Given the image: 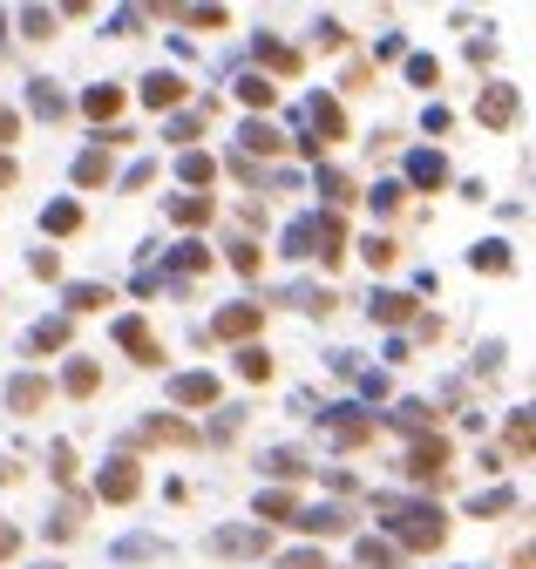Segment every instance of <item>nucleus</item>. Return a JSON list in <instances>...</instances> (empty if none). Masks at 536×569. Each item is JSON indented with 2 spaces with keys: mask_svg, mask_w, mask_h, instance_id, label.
Returning a JSON list of instances; mask_svg holds the SVG:
<instances>
[{
  "mask_svg": "<svg viewBox=\"0 0 536 569\" xmlns=\"http://www.w3.org/2000/svg\"><path fill=\"white\" fill-rule=\"evenodd\" d=\"M388 528L407 543V549H435L442 543V509H428V502H388Z\"/></svg>",
  "mask_w": 536,
  "mask_h": 569,
  "instance_id": "obj_1",
  "label": "nucleus"
},
{
  "mask_svg": "<svg viewBox=\"0 0 536 569\" xmlns=\"http://www.w3.org/2000/svg\"><path fill=\"white\" fill-rule=\"evenodd\" d=\"M136 488H143V475L130 468V455H116V461H109V468H102V481H96V495H102V502H136Z\"/></svg>",
  "mask_w": 536,
  "mask_h": 569,
  "instance_id": "obj_2",
  "label": "nucleus"
},
{
  "mask_svg": "<svg viewBox=\"0 0 536 569\" xmlns=\"http://www.w3.org/2000/svg\"><path fill=\"white\" fill-rule=\"evenodd\" d=\"M8 406H14V414H42V406H48V380L42 373H14L8 380Z\"/></svg>",
  "mask_w": 536,
  "mask_h": 569,
  "instance_id": "obj_3",
  "label": "nucleus"
},
{
  "mask_svg": "<svg viewBox=\"0 0 536 569\" xmlns=\"http://www.w3.org/2000/svg\"><path fill=\"white\" fill-rule=\"evenodd\" d=\"M116 346L136 353V366H164V353H157V339H149L143 319H123V325H116Z\"/></svg>",
  "mask_w": 536,
  "mask_h": 569,
  "instance_id": "obj_4",
  "label": "nucleus"
},
{
  "mask_svg": "<svg viewBox=\"0 0 536 569\" xmlns=\"http://www.w3.org/2000/svg\"><path fill=\"white\" fill-rule=\"evenodd\" d=\"M170 400H177V406H211V400H217V380H211V373H177V380H170Z\"/></svg>",
  "mask_w": 536,
  "mask_h": 569,
  "instance_id": "obj_5",
  "label": "nucleus"
},
{
  "mask_svg": "<svg viewBox=\"0 0 536 569\" xmlns=\"http://www.w3.org/2000/svg\"><path fill=\"white\" fill-rule=\"evenodd\" d=\"M183 440H198L183 421H143L136 427V447H183Z\"/></svg>",
  "mask_w": 536,
  "mask_h": 569,
  "instance_id": "obj_6",
  "label": "nucleus"
},
{
  "mask_svg": "<svg viewBox=\"0 0 536 569\" xmlns=\"http://www.w3.org/2000/svg\"><path fill=\"white\" fill-rule=\"evenodd\" d=\"M82 115H89V122H116V115H123V89H116V81L89 89V96H82Z\"/></svg>",
  "mask_w": 536,
  "mask_h": 569,
  "instance_id": "obj_7",
  "label": "nucleus"
},
{
  "mask_svg": "<svg viewBox=\"0 0 536 569\" xmlns=\"http://www.w3.org/2000/svg\"><path fill=\"white\" fill-rule=\"evenodd\" d=\"M143 102H149V109H177V102H183V81H177L170 68H157V75L143 81Z\"/></svg>",
  "mask_w": 536,
  "mask_h": 569,
  "instance_id": "obj_8",
  "label": "nucleus"
},
{
  "mask_svg": "<svg viewBox=\"0 0 536 569\" xmlns=\"http://www.w3.org/2000/svg\"><path fill=\"white\" fill-rule=\"evenodd\" d=\"M258 333V305H224L217 312V339H252Z\"/></svg>",
  "mask_w": 536,
  "mask_h": 569,
  "instance_id": "obj_9",
  "label": "nucleus"
},
{
  "mask_svg": "<svg viewBox=\"0 0 536 569\" xmlns=\"http://www.w3.org/2000/svg\"><path fill=\"white\" fill-rule=\"evenodd\" d=\"M82 522H89V495H82V502L68 495V502H62V509L48 515V536H55V543H68V536H75V528H82Z\"/></svg>",
  "mask_w": 536,
  "mask_h": 569,
  "instance_id": "obj_10",
  "label": "nucleus"
},
{
  "mask_svg": "<svg viewBox=\"0 0 536 569\" xmlns=\"http://www.w3.org/2000/svg\"><path fill=\"white\" fill-rule=\"evenodd\" d=\"M75 183H82V190H96V183H109V149L96 143V149H82V156H75Z\"/></svg>",
  "mask_w": 536,
  "mask_h": 569,
  "instance_id": "obj_11",
  "label": "nucleus"
},
{
  "mask_svg": "<svg viewBox=\"0 0 536 569\" xmlns=\"http://www.w3.org/2000/svg\"><path fill=\"white\" fill-rule=\"evenodd\" d=\"M442 461H448V447L442 440H421L414 455H407V475H421V481H435L442 475Z\"/></svg>",
  "mask_w": 536,
  "mask_h": 569,
  "instance_id": "obj_12",
  "label": "nucleus"
},
{
  "mask_svg": "<svg viewBox=\"0 0 536 569\" xmlns=\"http://www.w3.org/2000/svg\"><path fill=\"white\" fill-rule=\"evenodd\" d=\"M217 549H224V556H258V549H265V528H224Z\"/></svg>",
  "mask_w": 536,
  "mask_h": 569,
  "instance_id": "obj_13",
  "label": "nucleus"
},
{
  "mask_svg": "<svg viewBox=\"0 0 536 569\" xmlns=\"http://www.w3.org/2000/svg\"><path fill=\"white\" fill-rule=\"evenodd\" d=\"M27 102H34V115H48V122H55V115L68 109V102H62V89H55V81H27Z\"/></svg>",
  "mask_w": 536,
  "mask_h": 569,
  "instance_id": "obj_14",
  "label": "nucleus"
},
{
  "mask_svg": "<svg viewBox=\"0 0 536 569\" xmlns=\"http://www.w3.org/2000/svg\"><path fill=\"white\" fill-rule=\"evenodd\" d=\"M42 224H48L55 237H68V231H82V203H48V211H42Z\"/></svg>",
  "mask_w": 536,
  "mask_h": 569,
  "instance_id": "obj_15",
  "label": "nucleus"
},
{
  "mask_svg": "<svg viewBox=\"0 0 536 569\" xmlns=\"http://www.w3.org/2000/svg\"><path fill=\"white\" fill-rule=\"evenodd\" d=\"M204 265H211V252H204V244H177V252H170V271H177V278H198Z\"/></svg>",
  "mask_w": 536,
  "mask_h": 569,
  "instance_id": "obj_16",
  "label": "nucleus"
},
{
  "mask_svg": "<svg viewBox=\"0 0 536 569\" xmlns=\"http://www.w3.org/2000/svg\"><path fill=\"white\" fill-rule=\"evenodd\" d=\"M62 339H68V319H42V325L27 333V353H55Z\"/></svg>",
  "mask_w": 536,
  "mask_h": 569,
  "instance_id": "obj_17",
  "label": "nucleus"
},
{
  "mask_svg": "<svg viewBox=\"0 0 536 569\" xmlns=\"http://www.w3.org/2000/svg\"><path fill=\"white\" fill-rule=\"evenodd\" d=\"M62 387H68V393H96V387H102V373H96V366H89V359H68V373H62Z\"/></svg>",
  "mask_w": 536,
  "mask_h": 569,
  "instance_id": "obj_18",
  "label": "nucleus"
},
{
  "mask_svg": "<svg viewBox=\"0 0 536 569\" xmlns=\"http://www.w3.org/2000/svg\"><path fill=\"white\" fill-rule=\"evenodd\" d=\"M292 528H305V536H333V528H347V515H339V509H313V515H299Z\"/></svg>",
  "mask_w": 536,
  "mask_h": 569,
  "instance_id": "obj_19",
  "label": "nucleus"
},
{
  "mask_svg": "<svg viewBox=\"0 0 536 569\" xmlns=\"http://www.w3.org/2000/svg\"><path fill=\"white\" fill-rule=\"evenodd\" d=\"M407 177H414V183H421V190H435V183H442V177H448V170H442V156H428V149H421V156H414V163H407Z\"/></svg>",
  "mask_w": 536,
  "mask_h": 569,
  "instance_id": "obj_20",
  "label": "nucleus"
},
{
  "mask_svg": "<svg viewBox=\"0 0 536 569\" xmlns=\"http://www.w3.org/2000/svg\"><path fill=\"white\" fill-rule=\"evenodd\" d=\"M170 217H177V224H211V197H177Z\"/></svg>",
  "mask_w": 536,
  "mask_h": 569,
  "instance_id": "obj_21",
  "label": "nucleus"
},
{
  "mask_svg": "<svg viewBox=\"0 0 536 569\" xmlns=\"http://www.w3.org/2000/svg\"><path fill=\"white\" fill-rule=\"evenodd\" d=\"M109 305V284H68V312H96Z\"/></svg>",
  "mask_w": 536,
  "mask_h": 569,
  "instance_id": "obj_22",
  "label": "nucleus"
},
{
  "mask_svg": "<svg viewBox=\"0 0 536 569\" xmlns=\"http://www.w3.org/2000/svg\"><path fill=\"white\" fill-rule=\"evenodd\" d=\"M510 115H516V96L510 89H489L482 96V122H510Z\"/></svg>",
  "mask_w": 536,
  "mask_h": 569,
  "instance_id": "obj_23",
  "label": "nucleus"
},
{
  "mask_svg": "<svg viewBox=\"0 0 536 569\" xmlns=\"http://www.w3.org/2000/svg\"><path fill=\"white\" fill-rule=\"evenodd\" d=\"M510 447H516V455H536V414H516L510 421Z\"/></svg>",
  "mask_w": 536,
  "mask_h": 569,
  "instance_id": "obj_24",
  "label": "nucleus"
},
{
  "mask_svg": "<svg viewBox=\"0 0 536 569\" xmlns=\"http://www.w3.org/2000/svg\"><path fill=\"white\" fill-rule=\"evenodd\" d=\"M258 62H272V68H286V75L299 68V55H292V48H279L272 34H258Z\"/></svg>",
  "mask_w": 536,
  "mask_h": 569,
  "instance_id": "obj_25",
  "label": "nucleus"
},
{
  "mask_svg": "<svg viewBox=\"0 0 536 569\" xmlns=\"http://www.w3.org/2000/svg\"><path fill=\"white\" fill-rule=\"evenodd\" d=\"M305 109H313V122H320V130H326V136H347V122H339V109H333L326 96H313V102H305Z\"/></svg>",
  "mask_w": 536,
  "mask_h": 569,
  "instance_id": "obj_26",
  "label": "nucleus"
},
{
  "mask_svg": "<svg viewBox=\"0 0 536 569\" xmlns=\"http://www.w3.org/2000/svg\"><path fill=\"white\" fill-rule=\"evenodd\" d=\"M238 143H245V149H258V156H272V149H286V143H279L272 130H265V122H245V136H238Z\"/></svg>",
  "mask_w": 536,
  "mask_h": 569,
  "instance_id": "obj_27",
  "label": "nucleus"
},
{
  "mask_svg": "<svg viewBox=\"0 0 536 569\" xmlns=\"http://www.w3.org/2000/svg\"><path fill=\"white\" fill-rule=\"evenodd\" d=\"M177 177H183V183H211V156H198V149H190V156L177 163Z\"/></svg>",
  "mask_w": 536,
  "mask_h": 569,
  "instance_id": "obj_28",
  "label": "nucleus"
},
{
  "mask_svg": "<svg viewBox=\"0 0 536 569\" xmlns=\"http://www.w3.org/2000/svg\"><path fill=\"white\" fill-rule=\"evenodd\" d=\"M373 312H380V319H394V325H401V319L414 312V299H401V292H380V299H373Z\"/></svg>",
  "mask_w": 536,
  "mask_h": 569,
  "instance_id": "obj_29",
  "label": "nucleus"
},
{
  "mask_svg": "<svg viewBox=\"0 0 536 569\" xmlns=\"http://www.w3.org/2000/svg\"><path fill=\"white\" fill-rule=\"evenodd\" d=\"M238 96H245L252 109H265V102H272V81H265V75H245V81H238Z\"/></svg>",
  "mask_w": 536,
  "mask_h": 569,
  "instance_id": "obj_30",
  "label": "nucleus"
},
{
  "mask_svg": "<svg viewBox=\"0 0 536 569\" xmlns=\"http://www.w3.org/2000/svg\"><path fill=\"white\" fill-rule=\"evenodd\" d=\"M238 373H245V380H265V373H272V359H265L258 346H245V353H238Z\"/></svg>",
  "mask_w": 536,
  "mask_h": 569,
  "instance_id": "obj_31",
  "label": "nucleus"
},
{
  "mask_svg": "<svg viewBox=\"0 0 536 569\" xmlns=\"http://www.w3.org/2000/svg\"><path fill=\"white\" fill-rule=\"evenodd\" d=\"M21 27H27V41H48L55 14H48V8H27V14H21Z\"/></svg>",
  "mask_w": 536,
  "mask_h": 569,
  "instance_id": "obj_32",
  "label": "nucleus"
},
{
  "mask_svg": "<svg viewBox=\"0 0 536 569\" xmlns=\"http://www.w3.org/2000/svg\"><path fill=\"white\" fill-rule=\"evenodd\" d=\"M48 461H55V481H75V447H68V440L48 447Z\"/></svg>",
  "mask_w": 536,
  "mask_h": 569,
  "instance_id": "obj_33",
  "label": "nucleus"
},
{
  "mask_svg": "<svg viewBox=\"0 0 536 569\" xmlns=\"http://www.w3.org/2000/svg\"><path fill=\"white\" fill-rule=\"evenodd\" d=\"M258 515H272V522H286V515H299V502H292V495H258Z\"/></svg>",
  "mask_w": 536,
  "mask_h": 569,
  "instance_id": "obj_34",
  "label": "nucleus"
},
{
  "mask_svg": "<svg viewBox=\"0 0 536 569\" xmlns=\"http://www.w3.org/2000/svg\"><path fill=\"white\" fill-rule=\"evenodd\" d=\"M360 562H367V569H394V549H388V543H360Z\"/></svg>",
  "mask_w": 536,
  "mask_h": 569,
  "instance_id": "obj_35",
  "label": "nucleus"
},
{
  "mask_svg": "<svg viewBox=\"0 0 536 569\" xmlns=\"http://www.w3.org/2000/svg\"><path fill=\"white\" fill-rule=\"evenodd\" d=\"M476 265H482V271H503L510 252H503V244H476Z\"/></svg>",
  "mask_w": 536,
  "mask_h": 569,
  "instance_id": "obj_36",
  "label": "nucleus"
},
{
  "mask_svg": "<svg viewBox=\"0 0 536 569\" xmlns=\"http://www.w3.org/2000/svg\"><path fill=\"white\" fill-rule=\"evenodd\" d=\"M232 265H238V271H245V278H252V271H258V252H252V244H245V237H238V244H232Z\"/></svg>",
  "mask_w": 536,
  "mask_h": 569,
  "instance_id": "obj_37",
  "label": "nucleus"
},
{
  "mask_svg": "<svg viewBox=\"0 0 536 569\" xmlns=\"http://www.w3.org/2000/svg\"><path fill=\"white\" fill-rule=\"evenodd\" d=\"M367 265H394V244L388 237H367Z\"/></svg>",
  "mask_w": 536,
  "mask_h": 569,
  "instance_id": "obj_38",
  "label": "nucleus"
},
{
  "mask_svg": "<svg viewBox=\"0 0 536 569\" xmlns=\"http://www.w3.org/2000/svg\"><path fill=\"white\" fill-rule=\"evenodd\" d=\"M14 549H21V528H14V522H0V562H8Z\"/></svg>",
  "mask_w": 536,
  "mask_h": 569,
  "instance_id": "obj_39",
  "label": "nucleus"
},
{
  "mask_svg": "<svg viewBox=\"0 0 536 569\" xmlns=\"http://www.w3.org/2000/svg\"><path fill=\"white\" fill-rule=\"evenodd\" d=\"M272 475H305V461H299V455H286V447H279V455H272Z\"/></svg>",
  "mask_w": 536,
  "mask_h": 569,
  "instance_id": "obj_40",
  "label": "nucleus"
},
{
  "mask_svg": "<svg viewBox=\"0 0 536 569\" xmlns=\"http://www.w3.org/2000/svg\"><path fill=\"white\" fill-rule=\"evenodd\" d=\"M279 569H326V562H320V556H313V549H299V556H286V562H279Z\"/></svg>",
  "mask_w": 536,
  "mask_h": 569,
  "instance_id": "obj_41",
  "label": "nucleus"
},
{
  "mask_svg": "<svg viewBox=\"0 0 536 569\" xmlns=\"http://www.w3.org/2000/svg\"><path fill=\"white\" fill-rule=\"evenodd\" d=\"M14 136H21V115H14V109H0V143H14Z\"/></svg>",
  "mask_w": 536,
  "mask_h": 569,
  "instance_id": "obj_42",
  "label": "nucleus"
},
{
  "mask_svg": "<svg viewBox=\"0 0 536 569\" xmlns=\"http://www.w3.org/2000/svg\"><path fill=\"white\" fill-rule=\"evenodd\" d=\"M42 569H62V562H42Z\"/></svg>",
  "mask_w": 536,
  "mask_h": 569,
  "instance_id": "obj_43",
  "label": "nucleus"
}]
</instances>
